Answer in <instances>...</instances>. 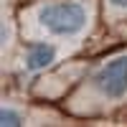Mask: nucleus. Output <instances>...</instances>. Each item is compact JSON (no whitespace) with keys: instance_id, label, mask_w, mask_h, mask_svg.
Returning a JSON list of instances; mask_svg holds the SVG:
<instances>
[{"instance_id":"nucleus-1","label":"nucleus","mask_w":127,"mask_h":127,"mask_svg":"<svg viewBox=\"0 0 127 127\" xmlns=\"http://www.w3.org/2000/svg\"><path fill=\"white\" fill-rule=\"evenodd\" d=\"M36 23L41 31L59 38H74L81 36L89 23V13L81 3L64 0V3H46L36 10Z\"/></svg>"},{"instance_id":"nucleus-2","label":"nucleus","mask_w":127,"mask_h":127,"mask_svg":"<svg viewBox=\"0 0 127 127\" xmlns=\"http://www.w3.org/2000/svg\"><path fill=\"white\" fill-rule=\"evenodd\" d=\"M92 89L107 102L122 99L127 94V54H120L102 64L92 76Z\"/></svg>"},{"instance_id":"nucleus-3","label":"nucleus","mask_w":127,"mask_h":127,"mask_svg":"<svg viewBox=\"0 0 127 127\" xmlns=\"http://www.w3.org/2000/svg\"><path fill=\"white\" fill-rule=\"evenodd\" d=\"M59 59V48L54 43H46V41H36L26 48L23 56V69L26 71H43L51 64Z\"/></svg>"},{"instance_id":"nucleus-4","label":"nucleus","mask_w":127,"mask_h":127,"mask_svg":"<svg viewBox=\"0 0 127 127\" xmlns=\"http://www.w3.org/2000/svg\"><path fill=\"white\" fill-rule=\"evenodd\" d=\"M23 122V112L18 107H13L10 102L3 104V109H0V125L3 127H13V125H20Z\"/></svg>"},{"instance_id":"nucleus-5","label":"nucleus","mask_w":127,"mask_h":127,"mask_svg":"<svg viewBox=\"0 0 127 127\" xmlns=\"http://www.w3.org/2000/svg\"><path fill=\"white\" fill-rule=\"evenodd\" d=\"M109 5L117 10H127V0H109Z\"/></svg>"}]
</instances>
